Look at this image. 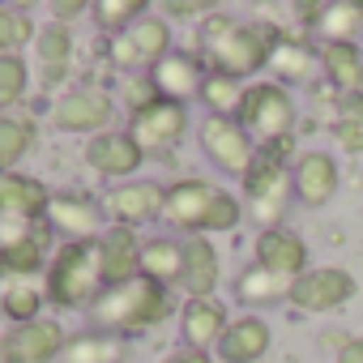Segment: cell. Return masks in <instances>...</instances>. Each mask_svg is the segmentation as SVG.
<instances>
[{"instance_id":"1","label":"cell","mask_w":363,"mask_h":363,"mask_svg":"<svg viewBox=\"0 0 363 363\" xmlns=\"http://www.w3.org/2000/svg\"><path fill=\"white\" fill-rule=\"evenodd\" d=\"M274 43H278V35H269V30H261L252 22H240L231 13H210L201 22V48L214 60V73H227L235 82L269 69Z\"/></svg>"},{"instance_id":"2","label":"cell","mask_w":363,"mask_h":363,"mask_svg":"<svg viewBox=\"0 0 363 363\" xmlns=\"http://www.w3.org/2000/svg\"><path fill=\"white\" fill-rule=\"evenodd\" d=\"M167 312H171V295H167V286H158L150 278H133L124 286H107L90 303L94 325L107 329V333H141V329L167 320Z\"/></svg>"},{"instance_id":"3","label":"cell","mask_w":363,"mask_h":363,"mask_svg":"<svg viewBox=\"0 0 363 363\" xmlns=\"http://www.w3.org/2000/svg\"><path fill=\"white\" fill-rule=\"evenodd\" d=\"M240 184L248 193V218L261 231L282 227V218H286V210L295 201V179H291L286 158H274V154L257 150V162L248 167V175L240 179Z\"/></svg>"},{"instance_id":"4","label":"cell","mask_w":363,"mask_h":363,"mask_svg":"<svg viewBox=\"0 0 363 363\" xmlns=\"http://www.w3.org/2000/svg\"><path fill=\"white\" fill-rule=\"evenodd\" d=\"M235 120H240V124L248 128V137L261 141V145L286 141V137H295V99H291V90L278 86V82H252Z\"/></svg>"},{"instance_id":"5","label":"cell","mask_w":363,"mask_h":363,"mask_svg":"<svg viewBox=\"0 0 363 363\" xmlns=\"http://www.w3.org/2000/svg\"><path fill=\"white\" fill-rule=\"evenodd\" d=\"M99 286H103L99 248L65 244L52 261V274H48V299L60 308H82V303H90V295H99Z\"/></svg>"},{"instance_id":"6","label":"cell","mask_w":363,"mask_h":363,"mask_svg":"<svg viewBox=\"0 0 363 363\" xmlns=\"http://www.w3.org/2000/svg\"><path fill=\"white\" fill-rule=\"evenodd\" d=\"M197 137H201L206 158H210L223 175H235V179L248 175V167L257 162V150H261V145L248 137V128H244L240 120H227V116H210Z\"/></svg>"},{"instance_id":"7","label":"cell","mask_w":363,"mask_h":363,"mask_svg":"<svg viewBox=\"0 0 363 363\" xmlns=\"http://www.w3.org/2000/svg\"><path fill=\"white\" fill-rule=\"evenodd\" d=\"M354 291H359V282H354L350 269H342V265H316V269H308V274L295 278L291 303H295L299 312L320 316V312H337L342 303H350Z\"/></svg>"},{"instance_id":"8","label":"cell","mask_w":363,"mask_h":363,"mask_svg":"<svg viewBox=\"0 0 363 363\" xmlns=\"http://www.w3.org/2000/svg\"><path fill=\"white\" fill-rule=\"evenodd\" d=\"M291 179H295V201L308 210H320L337 197L342 171H337V158L329 150H303L291 167Z\"/></svg>"},{"instance_id":"9","label":"cell","mask_w":363,"mask_h":363,"mask_svg":"<svg viewBox=\"0 0 363 363\" xmlns=\"http://www.w3.org/2000/svg\"><path fill=\"white\" fill-rule=\"evenodd\" d=\"M60 346H65V333H60L56 320L13 325L0 337V363H48Z\"/></svg>"},{"instance_id":"10","label":"cell","mask_w":363,"mask_h":363,"mask_svg":"<svg viewBox=\"0 0 363 363\" xmlns=\"http://www.w3.org/2000/svg\"><path fill=\"white\" fill-rule=\"evenodd\" d=\"M184 133H189V107L175 99H158L154 107L133 116V137L141 150H171Z\"/></svg>"},{"instance_id":"11","label":"cell","mask_w":363,"mask_h":363,"mask_svg":"<svg viewBox=\"0 0 363 363\" xmlns=\"http://www.w3.org/2000/svg\"><path fill=\"white\" fill-rule=\"evenodd\" d=\"M214 197H218V189L210 184V179H179V184L167 189L162 218H167L171 227H179V231H189V235H201Z\"/></svg>"},{"instance_id":"12","label":"cell","mask_w":363,"mask_h":363,"mask_svg":"<svg viewBox=\"0 0 363 363\" xmlns=\"http://www.w3.org/2000/svg\"><path fill=\"white\" fill-rule=\"evenodd\" d=\"M312 35L320 43H354L363 30V0H325V5H299Z\"/></svg>"},{"instance_id":"13","label":"cell","mask_w":363,"mask_h":363,"mask_svg":"<svg viewBox=\"0 0 363 363\" xmlns=\"http://www.w3.org/2000/svg\"><path fill=\"white\" fill-rule=\"evenodd\" d=\"M94 248H99L103 286H124V282L141 278V244H137L133 227H111V231H103V240H99Z\"/></svg>"},{"instance_id":"14","label":"cell","mask_w":363,"mask_h":363,"mask_svg":"<svg viewBox=\"0 0 363 363\" xmlns=\"http://www.w3.org/2000/svg\"><path fill=\"white\" fill-rule=\"evenodd\" d=\"M269 346H274L269 320L257 316V312H244V316H235L227 325V333L218 342V359L223 363H261L269 354Z\"/></svg>"},{"instance_id":"15","label":"cell","mask_w":363,"mask_h":363,"mask_svg":"<svg viewBox=\"0 0 363 363\" xmlns=\"http://www.w3.org/2000/svg\"><path fill=\"white\" fill-rule=\"evenodd\" d=\"M252 257L257 265L282 274V278H299L308 274V244L286 231V227H274V231H257V244H252Z\"/></svg>"},{"instance_id":"16","label":"cell","mask_w":363,"mask_h":363,"mask_svg":"<svg viewBox=\"0 0 363 363\" xmlns=\"http://www.w3.org/2000/svg\"><path fill=\"white\" fill-rule=\"evenodd\" d=\"M162 206H167V189H158L154 179H133V184L111 189V197H107V214L116 218V227L150 223L162 214Z\"/></svg>"},{"instance_id":"17","label":"cell","mask_w":363,"mask_h":363,"mask_svg":"<svg viewBox=\"0 0 363 363\" xmlns=\"http://www.w3.org/2000/svg\"><path fill=\"white\" fill-rule=\"evenodd\" d=\"M48 223H52L56 231H65L69 244H90V240L99 235V227H103V210H99V201H90V197L60 193V197H52V206H48Z\"/></svg>"},{"instance_id":"18","label":"cell","mask_w":363,"mask_h":363,"mask_svg":"<svg viewBox=\"0 0 363 363\" xmlns=\"http://www.w3.org/2000/svg\"><path fill=\"white\" fill-rule=\"evenodd\" d=\"M227 325H231V316H227V308L218 299H189L184 312H179V333H184V346L206 350V354H210V346L218 350Z\"/></svg>"},{"instance_id":"19","label":"cell","mask_w":363,"mask_h":363,"mask_svg":"<svg viewBox=\"0 0 363 363\" xmlns=\"http://www.w3.org/2000/svg\"><path fill=\"white\" fill-rule=\"evenodd\" d=\"M111 120V99L103 90H73L52 107V124L65 133H94Z\"/></svg>"},{"instance_id":"20","label":"cell","mask_w":363,"mask_h":363,"mask_svg":"<svg viewBox=\"0 0 363 363\" xmlns=\"http://www.w3.org/2000/svg\"><path fill=\"white\" fill-rule=\"evenodd\" d=\"M141 158H145V150L137 145L133 133H99V137L86 145V162H90L99 175H111V179L133 175V171L141 167Z\"/></svg>"},{"instance_id":"21","label":"cell","mask_w":363,"mask_h":363,"mask_svg":"<svg viewBox=\"0 0 363 363\" xmlns=\"http://www.w3.org/2000/svg\"><path fill=\"white\" fill-rule=\"evenodd\" d=\"M150 82L162 99H175V103H184L193 94H201L206 86V73H201V60L197 56H184V52H171L162 56L154 69H150Z\"/></svg>"},{"instance_id":"22","label":"cell","mask_w":363,"mask_h":363,"mask_svg":"<svg viewBox=\"0 0 363 363\" xmlns=\"http://www.w3.org/2000/svg\"><path fill=\"white\" fill-rule=\"evenodd\" d=\"M320 73L337 99L363 94V48L359 43H320Z\"/></svg>"},{"instance_id":"23","label":"cell","mask_w":363,"mask_h":363,"mask_svg":"<svg viewBox=\"0 0 363 363\" xmlns=\"http://www.w3.org/2000/svg\"><path fill=\"white\" fill-rule=\"evenodd\" d=\"M52 197L39 179L30 175H0V214L5 218H26V223H39V214H48Z\"/></svg>"},{"instance_id":"24","label":"cell","mask_w":363,"mask_h":363,"mask_svg":"<svg viewBox=\"0 0 363 363\" xmlns=\"http://www.w3.org/2000/svg\"><path fill=\"white\" fill-rule=\"evenodd\" d=\"M269 69H274L278 86H303L320 69V48L299 43V39H278L274 52H269Z\"/></svg>"},{"instance_id":"25","label":"cell","mask_w":363,"mask_h":363,"mask_svg":"<svg viewBox=\"0 0 363 363\" xmlns=\"http://www.w3.org/2000/svg\"><path fill=\"white\" fill-rule=\"evenodd\" d=\"M218 286V252L206 235L184 240V291L189 299H214Z\"/></svg>"},{"instance_id":"26","label":"cell","mask_w":363,"mask_h":363,"mask_svg":"<svg viewBox=\"0 0 363 363\" xmlns=\"http://www.w3.org/2000/svg\"><path fill=\"white\" fill-rule=\"evenodd\" d=\"M291 286H295V278H282V274H274V269L252 261L235 278V299L248 303V308H269V303H282V299L291 303Z\"/></svg>"},{"instance_id":"27","label":"cell","mask_w":363,"mask_h":363,"mask_svg":"<svg viewBox=\"0 0 363 363\" xmlns=\"http://www.w3.org/2000/svg\"><path fill=\"white\" fill-rule=\"evenodd\" d=\"M141 278L171 286V282H184V244L175 240H150L141 244Z\"/></svg>"},{"instance_id":"28","label":"cell","mask_w":363,"mask_h":363,"mask_svg":"<svg viewBox=\"0 0 363 363\" xmlns=\"http://www.w3.org/2000/svg\"><path fill=\"white\" fill-rule=\"evenodd\" d=\"M124 35H128V43H133V52H137L141 65H158L162 56H171V26L162 18H154V13L137 18Z\"/></svg>"},{"instance_id":"29","label":"cell","mask_w":363,"mask_h":363,"mask_svg":"<svg viewBox=\"0 0 363 363\" xmlns=\"http://www.w3.org/2000/svg\"><path fill=\"white\" fill-rule=\"evenodd\" d=\"M124 337L120 333H82L65 346V363H120Z\"/></svg>"},{"instance_id":"30","label":"cell","mask_w":363,"mask_h":363,"mask_svg":"<svg viewBox=\"0 0 363 363\" xmlns=\"http://www.w3.org/2000/svg\"><path fill=\"white\" fill-rule=\"evenodd\" d=\"M244 94H248L244 82H235V77H227V73H206L201 103L210 107V116H227V120H235L240 107H244Z\"/></svg>"},{"instance_id":"31","label":"cell","mask_w":363,"mask_h":363,"mask_svg":"<svg viewBox=\"0 0 363 363\" xmlns=\"http://www.w3.org/2000/svg\"><path fill=\"white\" fill-rule=\"evenodd\" d=\"M333 141L346 158L363 154V94L359 99H337V116H333Z\"/></svg>"},{"instance_id":"32","label":"cell","mask_w":363,"mask_h":363,"mask_svg":"<svg viewBox=\"0 0 363 363\" xmlns=\"http://www.w3.org/2000/svg\"><path fill=\"white\" fill-rule=\"evenodd\" d=\"M5 278H9V282L0 286V308H5V316H9L13 325L39 320V303H43L39 286H30L26 278H13V274H5Z\"/></svg>"},{"instance_id":"33","label":"cell","mask_w":363,"mask_h":363,"mask_svg":"<svg viewBox=\"0 0 363 363\" xmlns=\"http://www.w3.org/2000/svg\"><path fill=\"white\" fill-rule=\"evenodd\" d=\"M35 145V124L18 116H0V175H13V162Z\"/></svg>"},{"instance_id":"34","label":"cell","mask_w":363,"mask_h":363,"mask_svg":"<svg viewBox=\"0 0 363 363\" xmlns=\"http://www.w3.org/2000/svg\"><path fill=\"white\" fill-rule=\"evenodd\" d=\"M69 56H73V39L65 26H48L39 35V60H43V82L56 86L69 73Z\"/></svg>"},{"instance_id":"35","label":"cell","mask_w":363,"mask_h":363,"mask_svg":"<svg viewBox=\"0 0 363 363\" xmlns=\"http://www.w3.org/2000/svg\"><path fill=\"white\" fill-rule=\"evenodd\" d=\"M43 244H48V231L39 227L30 240H22V244H13V248H5V252H0V269H5V274H13V278H26V274H35V269L43 265Z\"/></svg>"},{"instance_id":"36","label":"cell","mask_w":363,"mask_h":363,"mask_svg":"<svg viewBox=\"0 0 363 363\" xmlns=\"http://www.w3.org/2000/svg\"><path fill=\"white\" fill-rule=\"evenodd\" d=\"M94 18H99L103 30L124 35L137 18H145V5H141V0H99V5H94Z\"/></svg>"},{"instance_id":"37","label":"cell","mask_w":363,"mask_h":363,"mask_svg":"<svg viewBox=\"0 0 363 363\" xmlns=\"http://www.w3.org/2000/svg\"><path fill=\"white\" fill-rule=\"evenodd\" d=\"M240 218H244V201H240L235 193L218 189V197H214V206H210V214H206L201 235H214V231H235V227H240Z\"/></svg>"},{"instance_id":"38","label":"cell","mask_w":363,"mask_h":363,"mask_svg":"<svg viewBox=\"0 0 363 363\" xmlns=\"http://www.w3.org/2000/svg\"><path fill=\"white\" fill-rule=\"evenodd\" d=\"M30 39H35V26H30L26 13H18V9H0V52H18V48L30 43Z\"/></svg>"},{"instance_id":"39","label":"cell","mask_w":363,"mask_h":363,"mask_svg":"<svg viewBox=\"0 0 363 363\" xmlns=\"http://www.w3.org/2000/svg\"><path fill=\"white\" fill-rule=\"evenodd\" d=\"M26 94V65L18 56H0V107H13Z\"/></svg>"},{"instance_id":"40","label":"cell","mask_w":363,"mask_h":363,"mask_svg":"<svg viewBox=\"0 0 363 363\" xmlns=\"http://www.w3.org/2000/svg\"><path fill=\"white\" fill-rule=\"evenodd\" d=\"M124 99H128V111H133V116H141V111H145V107H154L162 94L154 90V82H150V77H133V82L124 86Z\"/></svg>"},{"instance_id":"41","label":"cell","mask_w":363,"mask_h":363,"mask_svg":"<svg viewBox=\"0 0 363 363\" xmlns=\"http://www.w3.org/2000/svg\"><path fill=\"white\" fill-rule=\"evenodd\" d=\"M107 52H111V65H120V69H133V65H141V60H137V52H133V43H128V35H116Z\"/></svg>"},{"instance_id":"42","label":"cell","mask_w":363,"mask_h":363,"mask_svg":"<svg viewBox=\"0 0 363 363\" xmlns=\"http://www.w3.org/2000/svg\"><path fill=\"white\" fill-rule=\"evenodd\" d=\"M167 18H210V5H201V0H179V5H167Z\"/></svg>"},{"instance_id":"43","label":"cell","mask_w":363,"mask_h":363,"mask_svg":"<svg viewBox=\"0 0 363 363\" xmlns=\"http://www.w3.org/2000/svg\"><path fill=\"white\" fill-rule=\"evenodd\" d=\"M162 363H214L206 350H193V346H179V350H171Z\"/></svg>"},{"instance_id":"44","label":"cell","mask_w":363,"mask_h":363,"mask_svg":"<svg viewBox=\"0 0 363 363\" xmlns=\"http://www.w3.org/2000/svg\"><path fill=\"white\" fill-rule=\"evenodd\" d=\"M337 363H363V337H346L337 346Z\"/></svg>"},{"instance_id":"45","label":"cell","mask_w":363,"mask_h":363,"mask_svg":"<svg viewBox=\"0 0 363 363\" xmlns=\"http://www.w3.org/2000/svg\"><path fill=\"white\" fill-rule=\"evenodd\" d=\"M90 5H82V0H60V5H52V13L60 18V22H69V18H82Z\"/></svg>"}]
</instances>
